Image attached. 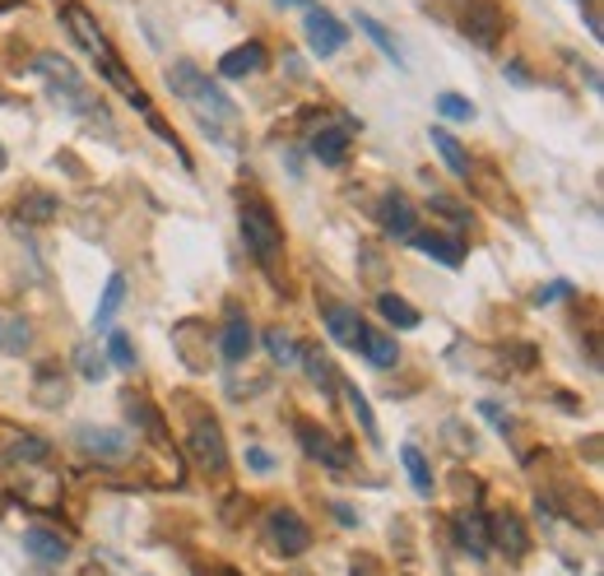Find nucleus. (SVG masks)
I'll use <instances>...</instances> for the list:
<instances>
[{
  "instance_id": "nucleus-1",
  "label": "nucleus",
  "mask_w": 604,
  "mask_h": 576,
  "mask_svg": "<svg viewBox=\"0 0 604 576\" xmlns=\"http://www.w3.org/2000/svg\"><path fill=\"white\" fill-rule=\"evenodd\" d=\"M168 89L177 94V98H186L192 108L200 112V121L210 126V121H233L237 117V108H233V98L219 89V84L205 75L200 65H192V61H177L168 70Z\"/></svg>"
},
{
  "instance_id": "nucleus-2",
  "label": "nucleus",
  "mask_w": 604,
  "mask_h": 576,
  "mask_svg": "<svg viewBox=\"0 0 604 576\" xmlns=\"http://www.w3.org/2000/svg\"><path fill=\"white\" fill-rule=\"evenodd\" d=\"M237 223H242V237H247L251 256L261 260V266H274V256L284 252V229H280V219H274V209L261 200H247Z\"/></svg>"
},
{
  "instance_id": "nucleus-3",
  "label": "nucleus",
  "mask_w": 604,
  "mask_h": 576,
  "mask_svg": "<svg viewBox=\"0 0 604 576\" xmlns=\"http://www.w3.org/2000/svg\"><path fill=\"white\" fill-rule=\"evenodd\" d=\"M38 75H47L51 94L65 98V108H75L79 117H89V121H108V112H102V102H94V98H89V89H84V79L75 75V65L65 61V57H38Z\"/></svg>"
},
{
  "instance_id": "nucleus-4",
  "label": "nucleus",
  "mask_w": 604,
  "mask_h": 576,
  "mask_svg": "<svg viewBox=\"0 0 604 576\" xmlns=\"http://www.w3.org/2000/svg\"><path fill=\"white\" fill-rule=\"evenodd\" d=\"M460 33L474 47H497L507 33V10L497 0H460Z\"/></svg>"
},
{
  "instance_id": "nucleus-5",
  "label": "nucleus",
  "mask_w": 604,
  "mask_h": 576,
  "mask_svg": "<svg viewBox=\"0 0 604 576\" xmlns=\"http://www.w3.org/2000/svg\"><path fill=\"white\" fill-rule=\"evenodd\" d=\"M266 539L274 544V553H284V557H303L307 549H312V530H307V520L293 507H270Z\"/></svg>"
},
{
  "instance_id": "nucleus-6",
  "label": "nucleus",
  "mask_w": 604,
  "mask_h": 576,
  "mask_svg": "<svg viewBox=\"0 0 604 576\" xmlns=\"http://www.w3.org/2000/svg\"><path fill=\"white\" fill-rule=\"evenodd\" d=\"M303 38H307V47H312V57H321V61H331V57H340L344 51V42H349V28H344L331 10H307V20H303Z\"/></svg>"
},
{
  "instance_id": "nucleus-7",
  "label": "nucleus",
  "mask_w": 604,
  "mask_h": 576,
  "mask_svg": "<svg viewBox=\"0 0 604 576\" xmlns=\"http://www.w3.org/2000/svg\"><path fill=\"white\" fill-rule=\"evenodd\" d=\"M186 446H192V456L200 461V469H210V475L229 469V446H223V432L214 418H196V428L186 432Z\"/></svg>"
},
{
  "instance_id": "nucleus-8",
  "label": "nucleus",
  "mask_w": 604,
  "mask_h": 576,
  "mask_svg": "<svg viewBox=\"0 0 604 576\" xmlns=\"http://www.w3.org/2000/svg\"><path fill=\"white\" fill-rule=\"evenodd\" d=\"M298 442H303V451L312 461H321L325 469H335V475H349V465H354V456L344 451L331 432H321L317 424H298Z\"/></svg>"
},
{
  "instance_id": "nucleus-9",
  "label": "nucleus",
  "mask_w": 604,
  "mask_h": 576,
  "mask_svg": "<svg viewBox=\"0 0 604 576\" xmlns=\"http://www.w3.org/2000/svg\"><path fill=\"white\" fill-rule=\"evenodd\" d=\"M377 219H382V233L391 242H409L419 233V209H414L405 196H386L382 209H377Z\"/></svg>"
},
{
  "instance_id": "nucleus-10",
  "label": "nucleus",
  "mask_w": 604,
  "mask_h": 576,
  "mask_svg": "<svg viewBox=\"0 0 604 576\" xmlns=\"http://www.w3.org/2000/svg\"><path fill=\"white\" fill-rule=\"evenodd\" d=\"M270 61V51L266 42H242L233 51H223V61H219V79H247V75H261Z\"/></svg>"
},
{
  "instance_id": "nucleus-11",
  "label": "nucleus",
  "mask_w": 604,
  "mask_h": 576,
  "mask_svg": "<svg viewBox=\"0 0 604 576\" xmlns=\"http://www.w3.org/2000/svg\"><path fill=\"white\" fill-rule=\"evenodd\" d=\"M452 530H456V544L470 553V557H489L493 553V544H489V516L483 512H456V520H452Z\"/></svg>"
},
{
  "instance_id": "nucleus-12",
  "label": "nucleus",
  "mask_w": 604,
  "mask_h": 576,
  "mask_svg": "<svg viewBox=\"0 0 604 576\" xmlns=\"http://www.w3.org/2000/svg\"><path fill=\"white\" fill-rule=\"evenodd\" d=\"M489 544H497L507 557H526L530 553V535L521 526V516H516V512H497L489 520Z\"/></svg>"
},
{
  "instance_id": "nucleus-13",
  "label": "nucleus",
  "mask_w": 604,
  "mask_h": 576,
  "mask_svg": "<svg viewBox=\"0 0 604 576\" xmlns=\"http://www.w3.org/2000/svg\"><path fill=\"white\" fill-rule=\"evenodd\" d=\"M409 242H414V252L442 260L446 270H460V266H465V242H460L456 233H414Z\"/></svg>"
},
{
  "instance_id": "nucleus-14",
  "label": "nucleus",
  "mask_w": 604,
  "mask_h": 576,
  "mask_svg": "<svg viewBox=\"0 0 604 576\" xmlns=\"http://www.w3.org/2000/svg\"><path fill=\"white\" fill-rule=\"evenodd\" d=\"M24 553L38 557V563H47V567H57V563L71 557V544H65V535H57V530L33 526V530H24Z\"/></svg>"
},
{
  "instance_id": "nucleus-15",
  "label": "nucleus",
  "mask_w": 604,
  "mask_h": 576,
  "mask_svg": "<svg viewBox=\"0 0 604 576\" xmlns=\"http://www.w3.org/2000/svg\"><path fill=\"white\" fill-rule=\"evenodd\" d=\"M79 446L89 451V456L121 461V456H131V432H116V428H79Z\"/></svg>"
},
{
  "instance_id": "nucleus-16",
  "label": "nucleus",
  "mask_w": 604,
  "mask_h": 576,
  "mask_svg": "<svg viewBox=\"0 0 604 576\" xmlns=\"http://www.w3.org/2000/svg\"><path fill=\"white\" fill-rule=\"evenodd\" d=\"M61 14H65V24H71V33L79 38V47L89 51L94 61L102 57V51H112V42L102 38V28H98V24L89 20V10H79V5H61Z\"/></svg>"
},
{
  "instance_id": "nucleus-17",
  "label": "nucleus",
  "mask_w": 604,
  "mask_h": 576,
  "mask_svg": "<svg viewBox=\"0 0 604 576\" xmlns=\"http://www.w3.org/2000/svg\"><path fill=\"white\" fill-rule=\"evenodd\" d=\"M349 145H354V135L344 126H321L312 135V159H321L325 168H340L344 159H349Z\"/></svg>"
},
{
  "instance_id": "nucleus-18",
  "label": "nucleus",
  "mask_w": 604,
  "mask_h": 576,
  "mask_svg": "<svg viewBox=\"0 0 604 576\" xmlns=\"http://www.w3.org/2000/svg\"><path fill=\"white\" fill-rule=\"evenodd\" d=\"M428 139H433V149L442 154V163H446V172H452V177H470V154H465V145H460V139L452 135V131H446V126H433V131H428Z\"/></svg>"
},
{
  "instance_id": "nucleus-19",
  "label": "nucleus",
  "mask_w": 604,
  "mask_h": 576,
  "mask_svg": "<svg viewBox=\"0 0 604 576\" xmlns=\"http://www.w3.org/2000/svg\"><path fill=\"white\" fill-rule=\"evenodd\" d=\"M251 344H256V335H251V321L247 317H229V326H223V340H219V348H223V363H247V354H251Z\"/></svg>"
},
{
  "instance_id": "nucleus-20",
  "label": "nucleus",
  "mask_w": 604,
  "mask_h": 576,
  "mask_svg": "<svg viewBox=\"0 0 604 576\" xmlns=\"http://www.w3.org/2000/svg\"><path fill=\"white\" fill-rule=\"evenodd\" d=\"M321 317H325V330L340 340V344H354L358 348V335H362V321H358V311L349 303H325L321 307Z\"/></svg>"
},
{
  "instance_id": "nucleus-21",
  "label": "nucleus",
  "mask_w": 604,
  "mask_h": 576,
  "mask_svg": "<svg viewBox=\"0 0 604 576\" xmlns=\"http://www.w3.org/2000/svg\"><path fill=\"white\" fill-rule=\"evenodd\" d=\"M358 348H362V358H368V363H377V368H395V363H400V348H395V340L382 335V330H368V326H362Z\"/></svg>"
},
{
  "instance_id": "nucleus-22",
  "label": "nucleus",
  "mask_w": 604,
  "mask_h": 576,
  "mask_svg": "<svg viewBox=\"0 0 604 576\" xmlns=\"http://www.w3.org/2000/svg\"><path fill=\"white\" fill-rule=\"evenodd\" d=\"M340 391H344V400H349V414L358 418V428H362V438H368L372 446L382 442V432H377V414H372V405H368V395H362L354 381H340Z\"/></svg>"
},
{
  "instance_id": "nucleus-23",
  "label": "nucleus",
  "mask_w": 604,
  "mask_h": 576,
  "mask_svg": "<svg viewBox=\"0 0 604 576\" xmlns=\"http://www.w3.org/2000/svg\"><path fill=\"white\" fill-rule=\"evenodd\" d=\"M377 311H382V317L395 326V330H414L423 317H419V307L414 303H405L400 293H377Z\"/></svg>"
},
{
  "instance_id": "nucleus-24",
  "label": "nucleus",
  "mask_w": 604,
  "mask_h": 576,
  "mask_svg": "<svg viewBox=\"0 0 604 576\" xmlns=\"http://www.w3.org/2000/svg\"><path fill=\"white\" fill-rule=\"evenodd\" d=\"M400 461H405V469H409V483H414V493H419V498H433V469H428L423 451L414 446V442H405V446H400Z\"/></svg>"
},
{
  "instance_id": "nucleus-25",
  "label": "nucleus",
  "mask_w": 604,
  "mask_h": 576,
  "mask_svg": "<svg viewBox=\"0 0 604 576\" xmlns=\"http://www.w3.org/2000/svg\"><path fill=\"white\" fill-rule=\"evenodd\" d=\"M121 298H126V274H112L108 289H102V298H98V307H94V326L98 330H112V317H116Z\"/></svg>"
},
{
  "instance_id": "nucleus-26",
  "label": "nucleus",
  "mask_w": 604,
  "mask_h": 576,
  "mask_svg": "<svg viewBox=\"0 0 604 576\" xmlns=\"http://www.w3.org/2000/svg\"><path fill=\"white\" fill-rule=\"evenodd\" d=\"M303 368H307V377H312L317 381V387L325 391V395H331L335 387H340V377H335V363H331V354H321V348H303Z\"/></svg>"
},
{
  "instance_id": "nucleus-27",
  "label": "nucleus",
  "mask_w": 604,
  "mask_h": 576,
  "mask_svg": "<svg viewBox=\"0 0 604 576\" xmlns=\"http://www.w3.org/2000/svg\"><path fill=\"white\" fill-rule=\"evenodd\" d=\"M358 28H362V33H368V38H372L377 47H382V57H386V61H395V65H405V51H400V42H395V38H391V33H386L382 24H377V20H372V14H358Z\"/></svg>"
},
{
  "instance_id": "nucleus-28",
  "label": "nucleus",
  "mask_w": 604,
  "mask_h": 576,
  "mask_svg": "<svg viewBox=\"0 0 604 576\" xmlns=\"http://www.w3.org/2000/svg\"><path fill=\"white\" fill-rule=\"evenodd\" d=\"M266 348H270V358L280 363V368H293V363L303 358V348L293 344V335H284V330H266Z\"/></svg>"
},
{
  "instance_id": "nucleus-29",
  "label": "nucleus",
  "mask_w": 604,
  "mask_h": 576,
  "mask_svg": "<svg viewBox=\"0 0 604 576\" xmlns=\"http://www.w3.org/2000/svg\"><path fill=\"white\" fill-rule=\"evenodd\" d=\"M38 400H42V405H65V377L51 368V363L38 368Z\"/></svg>"
},
{
  "instance_id": "nucleus-30",
  "label": "nucleus",
  "mask_w": 604,
  "mask_h": 576,
  "mask_svg": "<svg viewBox=\"0 0 604 576\" xmlns=\"http://www.w3.org/2000/svg\"><path fill=\"white\" fill-rule=\"evenodd\" d=\"M108 358H112V368L135 372V344H131V335H121V330H108Z\"/></svg>"
},
{
  "instance_id": "nucleus-31",
  "label": "nucleus",
  "mask_w": 604,
  "mask_h": 576,
  "mask_svg": "<svg viewBox=\"0 0 604 576\" xmlns=\"http://www.w3.org/2000/svg\"><path fill=\"white\" fill-rule=\"evenodd\" d=\"M20 215L24 219H51V215H57V196H51V191H33V196H24L20 200Z\"/></svg>"
},
{
  "instance_id": "nucleus-32",
  "label": "nucleus",
  "mask_w": 604,
  "mask_h": 576,
  "mask_svg": "<svg viewBox=\"0 0 604 576\" xmlns=\"http://www.w3.org/2000/svg\"><path fill=\"white\" fill-rule=\"evenodd\" d=\"M437 112H442L446 121H474V102L460 98V94H442V98H437Z\"/></svg>"
},
{
  "instance_id": "nucleus-33",
  "label": "nucleus",
  "mask_w": 604,
  "mask_h": 576,
  "mask_svg": "<svg viewBox=\"0 0 604 576\" xmlns=\"http://www.w3.org/2000/svg\"><path fill=\"white\" fill-rule=\"evenodd\" d=\"M47 442L42 438H20V442H14L10 446V461H47Z\"/></svg>"
},
{
  "instance_id": "nucleus-34",
  "label": "nucleus",
  "mask_w": 604,
  "mask_h": 576,
  "mask_svg": "<svg viewBox=\"0 0 604 576\" xmlns=\"http://www.w3.org/2000/svg\"><path fill=\"white\" fill-rule=\"evenodd\" d=\"M433 205H437V215L442 219H452L456 229H470V209H460L456 200H446V196H433Z\"/></svg>"
},
{
  "instance_id": "nucleus-35",
  "label": "nucleus",
  "mask_w": 604,
  "mask_h": 576,
  "mask_svg": "<svg viewBox=\"0 0 604 576\" xmlns=\"http://www.w3.org/2000/svg\"><path fill=\"white\" fill-rule=\"evenodd\" d=\"M79 372L89 381H98L102 372H108V363H102V354H94V348H79Z\"/></svg>"
},
{
  "instance_id": "nucleus-36",
  "label": "nucleus",
  "mask_w": 604,
  "mask_h": 576,
  "mask_svg": "<svg viewBox=\"0 0 604 576\" xmlns=\"http://www.w3.org/2000/svg\"><path fill=\"white\" fill-rule=\"evenodd\" d=\"M33 340V330L24 326V321H14V326H5V335H0V344H5V348H14V354H20V348Z\"/></svg>"
},
{
  "instance_id": "nucleus-37",
  "label": "nucleus",
  "mask_w": 604,
  "mask_h": 576,
  "mask_svg": "<svg viewBox=\"0 0 604 576\" xmlns=\"http://www.w3.org/2000/svg\"><path fill=\"white\" fill-rule=\"evenodd\" d=\"M247 465L256 469V475H270V469H274V456H270V451H261V446H247Z\"/></svg>"
},
{
  "instance_id": "nucleus-38",
  "label": "nucleus",
  "mask_w": 604,
  "mask_h": 576,
  "mask_svg": "<svg viewBox=\"0 0 604 576\" xmlns=\"http://www.w3.org/2000/svg\"><path fill=\"white\" fill-rule=\"evenodd\" d=\"M567 293H572V284H548V289H540V293H534V303H558V298H567Z\"/></svg>"
},
{
  "instance_id": "nucleus-39",
  "label": "nucleus",
  "mask_w": 604,
  "mask_h": 576,
  "mask_svg": "<svg viewBox=\"0 0 604 576\" xmlns=\"http://www.w3.org/2000/svg\"><path fill=\"white\" fill-rule=\"evenodd\" d=\"M507 75H511L516 84H530V70H526V65H507Z\"/></svg>"
},
{
  "instance_id": "nucleus-40",
  "label": "nucleus",
  "mask_w": 604,
  "mask_h": 576,
  "mask_svg": "<svg viewBox=\"0 0 604 576\" xmlns=\"http://www.w3.org/2000/svg\"><path fill=\"white\" fill-rule=\"evenodd\" d=\"M274 5H280V10H303V5L312 10V0H274Z\"/></svg>"
},
{
  "instance_id": "nucleus-41",
  "label": "nucleus",
  "mask_w": 604,
  "mask_h": 576,
  "mask_svg": "<svg viewBox=\"0 0 604 576\" xmlns=\"http://www.w3.org/2000/svg\"><path fill=\"white\" fill-rule=\"evenodd\" d=\"M5 163H10V154H5V145H0V172H5Z\"/></svg>"
},
{
  "instance_id": "nucleus-42",
  "label": "nucleus",
  "mask_w": 604,
  "mask_h": 576,
  "mask_svg": "<svg viewBox=\"0 0 604 576\" xmlns=\"http://www.w3.org/2000/svg\"><path fill=\"white\" fill-rule=\"evenodd\" d=\"M0 335H5V321H0Z\"/></svg>"
}]
</instances>
